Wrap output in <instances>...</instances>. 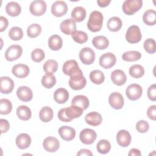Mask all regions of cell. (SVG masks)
Returning <instances> with one entry per match:
<instances>
[{"label":"cell","mask_w":156,"mask_h":156,"mask_svg":"<svg viewBox=\"0 0 156 156\" xmlns=\"http://www.w3.org/2000/svg\"><path fill=\"white\" fill-rule=\"evenodd\" d=\"M83 110L78 107L71 105L61 108L57 114L58 119L63 122H70L73 119L80 117L83 113Z\"/></svg>","instance_id":"obj_1"},{"label":"cell","mask_w":156,"mask_h":156,"mask_svg":"<svg viewBox=\"0 0 156 156\" xmlns=\"http://www.w3.org/2000/svg\"><path fill=\"white\" fill-rule=\"evenodd\" d=\"M103 18L104 17L101 12L98 10L93 11L90 13L87 22L88 29L93 32L100 31L102 27Z\"/></svg>","instance_id":"obj_2"},{"label":"cell","mask_w":156,"mask_h":156,"mask_svg":"<svg viewBox=\"0 0 156 156\" xmlns=\"http://www.w3.org/2000/svg\"><path fill=\"white\" fill-rule=\"evenodd\" d=\"M142 5V0H126L122 4V9L125 14L132 15L138 11Z\"/></svg>","instance_id":"obj_3"},{"label":"cell","mask_w":156,"mask_h":156,"mask_svg":"<svg viewBox=\"0 0 156 156\" xmlns=\"http://www.w3.org/2000/svg\"><path fill=\"white\" fill-rule=\"evenodd\" d=\"M87 84V80L83 75L82 71H80L70 77L69 80V87L74 90H80L83 89Z\"/></svg>","instance_id":"obj_4"},{"label":"cell","mask_w":156,"mask_h":156,"mask_svg":"<svg viewBox=\"0 0 156 156\" xmlns=\"http://www.w3.org/2000/svg\"><path fill=\"white\" fill-rule=\"evenodd\" d=\"M142 35L140 29L138 26H130L127 30L126 34V40L132 44L136 43L140 41Z\"/></svg>","instance_id":"obj_5"},{"label":"cell","mask_w":156,"mask_h":156,"mask_svg":"<svg viewBox=\"0 0 156 156\" xmlns=\"http://www.w3.org/2000/svg\"><path fill=\"white\" fill-rule=\"evenodd\" d=\"M143 88L139 84L132 83L129 85L126 90V94L127 98L131 101L138 99L142 95Z\"/></svg>","instance_id":"obj_6"},{"label":"cell","mask_w":156,"mask_h":156,"mask_svg":"<svg viewBox=\"0 0 156 156\" xmlns=\"http://www.w3.org/2000/svg\"><path fill=\"white\" fill-rule=\"evenodd\" d=\"M23 53V48L18 44L10 46L5 52V59L8 61L12 62L19 58Z\"/></svg>","instance_id":"obj_7"},{"label":"cell","mask_w":156,"mask_h":156,"mask_svg":"<svg viewBox=\"0 0 156 156\" xmlns=\"http://www.w3.org/2000/svg\"><path fill=\"white\" fill-rule=\"evenodd\" d=\"M79 58L84 65H91L95 60V52L90 48L85 47L79 52Z\"/></svg>","instance_id":"obj_8"},{"label":"cell","mask_w":156,"mask_h":156,"mask_svg":"<svg viewBox=\"0 0 156 156\" xmlns=\"http://www.w3.org/2000/svg\"><path fill=\"white\" fill-rule=\"evenodd\" d=\"M47 5L45 1L42 0H35L30 3L29 10L35 16H41L46 10Z\"/></svg>","instance_id":"obj_9"},{"label":"cell","mask_w":156,"mask_h":156,"mask_svg":"<svg viewBox=\"0 0 156 156\" xmlns=\"http://www.w3.org/2000/svg\"><path fill=\"white\" fill-rule=\"evenodd\" d=\"M62 71L63 73L70 77L76 74L82 70L79 68V65L76 60H68L66 61L62 68Z\"/></svg>","instance_id":"obj_10"},{"label":"cell","mask_w":156,"mask_h":156,"mask_svg":"<svg viewBox=\"0 0 156 156\" xmlns=\"http://www.w3.org/2000/svg\"><path fill=\"white\" fill-rule=\"evenodd\" d=\"M97 134L96 132L91 129H84L80 132L79 135L80 140L85 144H91L94 142L96 139Z\"/></svg>","instance_id":"obj_11"},{"label":"cell","mask_w":156,"mask_h":156,"mask_svg":"<svg viewBox=\"0 0 156 156\" xmlns=\"http://www.w3.org/2000/svg\"><path fill=\"white\" fill-rule=\"evenodd\" d=\"M116 62L115 54L112 52H107L101 55L99 58V65L105 69H108L113 66Z\"/></svg>","instance_id":"obj_12"},{"label":"cell","mask_w":156,"mask_h":156,"mask_svg":"<svg viewBox=\"0 0 156 156\" xmlns=\"http://www.w3.org/2000/svg\"><path fill=\"white\" fill-rule=\"evenodd\" d=\"M68 12V5L63 1H57L51 6V12L56 17H61Z\"/></svg>","instance_id":"obj_13"},{"label":"cell","mask_w":156,"mask_h":156,"mask_svg":"<svg viewBox=\"0 0 156 156\" xmlns=\"http://www.w3.org/2000/svg\"><path fill=\"white\" fill-rule=\"evenodd\" d=\"M108 102L110 105L116 110L121 109L124 104L123 96L118 92H113L110 94Z\"/></svg>","instance_id":"obj_14"},{"label":"cell","mask_w":156,"mask_h":156,"mask_svg":"<svg viewBox=\"0 0 156 156\" xmlns=\"http://www.w3.org/2000/svg\"><path fill=\"white\" fill-rule=\"evenodd\" d=\"M43 146L46 151L54 152L59 149L60 142L58 139L54 136H48L44 140Z\"/></svg>","instance_id":"obj_15"},{"label":"cell","mask_w":156,"mask_h":156,"mask_svg":"<svg viewBox=\"0 0 156 156\" xmlns=\"http://www.w3.org/2000/svg\"><path fill=\"white\" fill-rule=\"evenodd\" d=\"M15 84L13 80L7 76H2L0 78V90L2 94L10 93L14 88Z\"/></svg>","instance_id":"obj_16"},{"label":"cell","mask_w":156,"mask_h":156,"mask_svg":"<svg viewBox=\"0 0 156 156\" xmlns=\"http://www.w3.org/2000/svg\"><path fill=\"white\" fill-rule=\"evenodd\" d=\"M61 31L66 35H72L76 30V22L72 19H66L60 24Z\"/></svg>","instance_id":"obj_17"},{"label":"cell","mask_w":156,"mask_h":156,"mask_svg":"<svg viewBox=\"0 0 156 156\" xmlns=\"http://www.w3.org/2000/svg\"><path fill=\"white\" fill-rule=\"evenodd\" d=\"M58 132L60 137L63 140L68 141L73 140L76 136L75 129L70 126H62L59 128Z\"/></svg>","instance_id":"obj_18"},{"label":"cell","mask_w":156,"mask_h":156,"mask_svg":"<svg viewBox=\"0 0 156 156\" xmlns=\"http://www.w3.org/2000/svg\"><path fill=\"white\" fill-rule=\"evenodd\" d=\"M131 135L126 130H120L116 135V141L118 144L123 147L129 146L131 142Z\"/></svg>","instance_id":"obj_19"},{"label":"cell","mask_w":156,"mask_h":156,"mask_svg":"<svg viewBox=\"0 0 156 156\" xmlns=\"http://www.w3.org/2000/svg\"><path fill=\"white\" fill-rule=\"evenodd\" d=\"M12 72L15 76L21 79L26 77L29 75L30 73V69L27 65L19 63L13 66Z\"/></svg>","instance_id":"obj_20"},{"label":"cell","mask_w":156,"mask_h":156,"mask_svg":"<svg viewBox=\"0 0 156 156\" xmlns=\"http://www.w3.org/2000/svg\"><path fill=\"white\" fill-rule=\"evenodd\" d=\"M16 95L18 99L23 102L30 101L33 98L32 90L27 86L20 87L16 91Z\"/></svg>","instance_id":"obj_21"},{"label":"cell","mask_w":156,"mask_h":156,"mask_svg":"<svg viewBox=\"0 0 156 156\" xmlns=\"http://www.w3.org/2000/svg\"><path fill=\"white\" fill-rule=\"evenodd\" d=\"M111 80L114 84L121 86L126 83L127 77L122 70L115 69L111 73Z\"/></svg>","instance_id":"obj_22"},{"label":"cell","mask_w":156,"mask_h":156,"mask_svg":"<svg viewBox=\"0 0 156 156\" xmlns=\"http://www.w3.org/2000/svg\"><path fill=\"white\" fill-rule=\"evenodd\" d=\"M85 121L90 126H98L101 124L102 121V117L98 112H91L86 115Z\"/></svg>","instance_id":"obj_23"},{"label":"cell","mask_w":156,"mask_h":156,"mask_svg":"<svg viewBox=\"0 0 156 156\" xmlns=\"http://www.w3.org/2000/svg\"><path fill=\"white\" fill-rule=\"evenodd\" d=\"M31 144V138L27 134L22 133L19 134L16 138V144L20 149H25L29 147Z\"/></svg>","instance_id":"obj_24"},{"label":"cell","mask_w":156,"mask_h":156,"mask_svg":"<svg viewBox=\"0 0 156 156\" xmlns=\"http://www.w3.org/2000/svg\"><path fill=\"white\" fill-rule=\"evenodd\" d=\"M90 104L88 98L84 95L75 96L71 101V105L78 107L83 110H86Z\"/></svg>","instance_id":"obj_25"},{"label":"cell","mask_w":156,"mask_h":156,"mask_svg":"<svg viewBox=\"0 0 156 156\" xmlns=\"http://www.w3.org/2000/svg\"><path fill=\"white\" fill-rule=\"evenodd\" d=\"M69 93L65 88H59L54 93V99L58 104H64L69 99Z\"/></svg>","instance_id":"obj_26"},{"label":"cell","mask_w":156,"mask_h":156,"mask_svg":"<svg viewBox=\"0 0 156 156\" xmlns=\"http://www.w3.org/2000/svg\"><path fill=\"white\" fill-rule=\"evenodd\" d=\"M86 10L84 7L82 6H77L73 9L71 12V18L72 20L75 22H81L86 17Z\"/></svg>","instance_id":"obj_27"},{"label":"cell","mask_w":156,"mask_h":156,"mask_svg":"<svg viewBox=\"0 0 156 156\" xmlns=\"http://www.w3.org/2000/svg\"><path fill=\"white\" fill-rule=\"evenodd\" d=\"M93 45L98 49H105L109 45V41L107 38L103 35L94 37L92 40Z\"/></svg>","instance_id":"obj_28"},{"label":"cell","mask_w":156,"mask_h":156,"mask_svg":"<svg viewBox=\"0 0 156 156\" xmlns=\"http://www.w3.org/2000/svg\"><path fill=\"white\" fill-rule=\"evenodd\" d=\"M5 11L7 13L11 16H17L21 12V7L18 2L11 1L8 2L6 5Z\"/></svg>","instance_id":"obj_29"},{"label":"cell","mask_w":156,"mask_h":156,"mask_svg":"<svg viewBox=\"0 0 156 156\" xmlns=\"http://www.w3.org/2000/svg\"><path fill=\"white\" fill-rule=\"evenodd\" d=\"M63 45V41L60 36L58 35H51L48 40V46L52 51L60 49Z\"/></svg>","instance_id":"obj_30"},{"label":"cell","mask_w":156,"mask_h":156,"mask_svg":"<svg viewBox=\"0 0 156 156\" xmlns=\"http://www.w3.org/2000/svg\"><path fill=\"white\" fill-rule=\"evenodd\" d=\"M122 20L118 16L111 17L107 23L108 29L112 32H117L122 27Z\"/></svg>","instance_id":"obj_31"},{"label":"cell","mask_w":156,"mask_h":156,"mask_svg":"<svg viewBox=\"0 0 156 156\" xmlns=\"http://www.w3.org/2000/svg\"><path fill=\"white\" fill-rule=\"evenodd\" d=\"M53 110L48 106L43 107L39 112V118L40 120L44 122H48L51 121L53 118Z\"/></svg>","instance_id":"obj_32"},{"label":"cell","mask_w":156,"mask_h":156,"mask_svg":"<svg viewBox=\"0 0 156 156\" xmlns=\"http://www.w3.org/2000/svg\"><path fill=\"white\" fill-rule=\"evenodd\" d=\"M16 115L20 119L27 121L30 119L32 112L30 108L27 106L20 105L16 109Z\"/></svg>","instance_id":"obj_33"},{"label":"cell","mask_w":156,"mask_h":156,"mask_svg":"<svg viewBox=\"0 0 156 156\" xmlns=\"http://www.w3.org/2000/svg\"><path fill=\"white\" fill-rule=\"evenodd\" d=\"M143 22L148 26H154L156 23V12L153 9L146 10L143 16Z\"/></svg>","instance_id":"obj_34"},{"label":"cell","mask_w":156,"mask_h":156,"mask_svg":"<svg viewBox=\"0 0 156 156\" xmlns=\"http://www.w3.org/2000/svg\"><path fill=\"white\" fill-rule=\"evenodd\" d=\"M90 79L91 81L96 85L102 83L105 80L104 73L100 70H93L90 73Z\"/></svg>","instance_id":"obj_35"},{"label":"cell","mask_w":156,"mask_h":156,"mask_svg":"<svg viewBox=\"0 0 156 156\" xmlns=\"http://www.w3.org/2000/svg\"><path fill=\"white\" fill-rule=\"evenodd\" d=\"M56 83V78L52 74H46L42 77L41 84L46 88H51Z\"/></svg>","instance_id":"obj_36"},{"label":"cell","mask_w":156,"mask_h":156,"mask_svg":"<svg viewBox=\"0 0 156 156\" xmlns=\"http://www.w3.org/2000/svg\"><path fill=\"white\" fill-rule=\"evenodd\" d=\"M58 63L53 59L48 60L43 65V70L46 74H53L57 71Z\"/></svg>","instance_id":"obj_37"},{"label":"cell","mask_w":156,"mask_h":156,"mask_svg":"<svg viewBox=\"0 0 156 156\" xmlns=\"http://www.w3.org/2000/svg\"><path fill=\"white\" fill-rule=\"evenodd\" d=\"M129 72V74L132 77L138 79L143 76L144 74V69L141 65L136 64L130 67Z\"/></svg>","instance_id":"obj_38"},{"label":"cell","mask_w":156,"mask_h":156,"mask_svg":"<svg viewBox=\"0 0 156 156\" xmlns=\"http://www.w3.org/2000/svg\"><path fill=\"white\" fill-rule=\"evenodd\" d=\"M141 57V54L136 51H129L123 53L122 58L127 62H135L138 60Z\"/></svg>","instance_id":"obj_39"},{"label":"cell","mask_w":156,"mask_h":156,"mask_svg":"<svg viewBox=\"0 0 156 156\" xmlns=\"http://www.w3.org/2000/svg\"><path fill=\"white\" fill-rule=\"evenodd\" d=\"M96 149L100 154H105L109 152L111 149V144L107 140H101L97 143Z\"/></svg>","instance_id":"obj_40"},{"label":"cell","mask_w":156,"mask_h":156,"mask_svg":"<svg viewBox=\"0 0 156 156\" xmlns=\"http://www.w3.org/2000/svg\"><path fill=\"white\" fill-rule=\"evenodd\" d=\"M41 32V27L38 24H32L27 29V34L30 38H35Z\"/></svg>","instance_id":"obj_41"},{"label":"cell","mask_w":156,"mask_h":156,"mask_svg":"<svg viewBox=\"0 0 156 156\" xmlns=\"http://www.w3.org/2000/svg\"><path fill=\"white\" fill-rule=\"evenodd\" d=\"M9 36L12 40H20L23 37V30L17 26L12 27L9 31Z\"/></svg>","instance_id":"obj_42"},{"label":"cell","mask_w":156,"mask_h":156,"mask_svg":"<svg viewBox=\"0 0 156 156\" xmlns=\"http://www.w3.org/2000/svg\"><path fill=\"white\" fill-rule=\"evenodd\" d=\"M12 110V104L11 102L7 99H1L0 100V114L8 115Z\"/></svg>","instance_id":"obj_43"},{"label":"cell","mask_w":156,"mask_h":156,"mask_svg":"<svg viewBox=\"0 0 156 156\" xmlns=\"http://www.w3.org/2000/svg\"><path fill=\"white\" fill-rule=\"evenodd\" d=\"M72 38L74 41L79 44H83L88 40V35L85 32L81 30H76L72 35Z\"/></svg>","instance_id":"obj_44"},{"label":"cell","mask_w":156,"mask_h":156,"mask_svg":"<svg viewBox=\"0 0 156 156\" xmlns=\"http://www.w3.org/2000/svg\"><path fill=\"white\" fill-rule=\"evenodd\" d=\"M155 44V41L153 38H147L143 43L144 49L147 53L154 54L156 51Z\"/></svg>","instance_id":"obj_45"},{"label":"cell","mask_w":156,"mask_h":156,"mask_svg":"<svg viewBox=\"0 0 156 156\" xmlns=\"http://www.w3.org/2000/svg\"><path fill=\"white\" fill-rule=\"evenodd\" d=\"M45 57L44 51L40 48H36L31 52V58L35 62H41Z\"/></svg>","instance_id":"obj_46"},{"label":"cell","mask_w":156,"mask_h":156,"mask_svg":"<svg viewBox=\"0 0 156 156\" xmlns=\"http://www.w3.org/2000/svg\"><path fill=\"white\" fill-rule=\"evenodd\" d=\"M136 129L140 133H146L148 131L149 125L148 122L144 120H140L136 124Z\"/></svg>","instance_id":"obj_47"},{"label":"cell","mask_w":156,"mask_h":156,"mask_svg":"<svg viewBox=\"0 0 156 156\" xmlns=\"http://www.w3.org/2000/svg\"><path fill=\"white\" fill-rule=\"evenodd\" d=\"M147 97L148 98L152 101H156V85L154 83L151 85L147 89Z\"/></svg>","instance_id":"obj_48"},{"label":"cell","mask_w":156,"mask_h":156,"mask_svg":"<svg viewBox=\"0 0 156 156\" xmlns=\"http://www.w3.org/2000/svg\"><path fill=\"white\" fill-rule=\"evenodd\" d=\"M147 115L149 119L155 121L156 119V105H151L147 110Z\"/></svg>","instance_id":"obj_49"},{"label":"cell","mask_w":156,"mask_h":156,"mask_svg":"<svg viewBox=\"0 0 156 156\" xmlns=\"http://www.w3.org/2000/svg\"><path fill=\"white\" fill-rule=\"evenodd\" d=\"M0 123H1V133L7 132L10 128V124H9V121L5 119H1Z\"/></svg>","instance_id":"obj_50"},{"label":"cell","mask_w":156,"mask_h":156,"mask_svg":"<svg viewBox=\"0 0 156 156\" xmlns=\"http://www.w3.org/2000/svg\"><path fill=\"white\" fill-rule=\"evenodd\" d=\"M8 25H9L8 20L5 17L3 16H0V32H2L4 31L7 27Z\"/></svg>","instance_id":"obj_51"},{"label":"cell","mask_w":156,"mask_h":156,"mask_svg":"<svg viewBox=\"0 0 156 156\" xmlns=\"http://www.w3.org/2000/svg\"><path fill=\"white\" fill-rule=\"evenodd\" d=\"M77 155H87V156H91L93 155V153L91 152L90 150L87 149H80L77 153Z\"/></svg>","instance_id":"obj_52"},{"label":"cell","mask_w":156,"mask_h":156,"mask_svg":"<svg viewBox=\"0 0 156 156\" xmlns=\"http://www.w3.org/2000/svg\"><path fill=\"white\" fill-rule=\"evenodd\" d=\"M128 155L129 156H140L141 155V153L140 152V151L138 149H136V148H133L132 149L130 150L129 154H128Z\"/></svg>","instance_id":"obj_53"},{"label":"cell","mask_w":156,"mask_h":156,"mask_svg":"<svg viewBox=\"0 0 156 156\" xmlns=\"http://www.w3.org/2000/svg\"><path fill=\"white\" fill-rule=\"evenodd\" d=\"M111 2L110 0H98L97 3L101 7H105L109 5Z\"/></svg>","instance_id":"obj_54"}]
</instances>
